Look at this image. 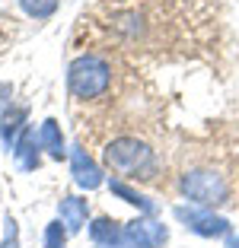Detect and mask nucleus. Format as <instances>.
Masks as SVG:
<instances>
[{"instance_id":"39448f33","label":"nucleus","mask_w":239,"mask_h":248,"mask_svg":"<svg viewBox=\"0 0 239 248\" xmlns=\"http://www.w3.org/2000/svg\"><path fill=\"white\" fill-rule=\"evenodd\" d=\"M77 178H80L83 185H96V182H99V175H96V169L89 166L86 159H83V153H77Z\"/></svg>"},{"instance_id":"20e7f679","label":"nucleus","mask_w":239,"mask_h":248,"mask_svg":"<svg viewBox=\"0 0 239 248\" xmlns=\"http://www.w3.org/2000/svg\"><path fill=\"white\" fill-rule=\"evenodd\" d=\"M22 10L29 16H35V19H48L54 10H58V0H19Z\"/></svg>"},{"instance_id":"0eeeda50","label":"nucleus","mask_w":239,"mask_h":248,"mask_svg":"<svg viewBox=\"0 0 239 248\" xmlns=\"http://www.w3.org/2000/svg\"><path fill=\"white\" fill-rule=\"evenodd\" d=\"M19 118L22 111H13V115H7V121H3V140H10L16 134V127H19Z\"/></svg>"},{"instance_id":"f03ea898","label":"nucleus","mask_w":239,"mask_h":248,"mask_svg":"<svg viewBox=\"0 0 239 248\" xmlns=\"http://www.w3.org/2000/svg\"><path fill=\"white\" fill-rule=\"evenodd\" d=\"M109 80H112V70L102 58L86 54V58H80L70 64V89L80 99H96L99 93H105Z\"/></svg>"},{"instance_id":"f257e3e1","label":"nucleus","mask_w":239,"mask_h":248,"mask_svg":"<svg viewBox=\"0 0 239 248\" xmlns=\"http://www.w3.org/2000/svg\"><path fill=\"white\" fill-rule=\"evenodd\" d=\"M105 162H109L115 172L131 175V178H147L153 172L150 146L140 143V140H131V137H121V140H115V143H109V150H105Z\"/></svg>"},{"instance_id":"7ed1b4c3","label":"nucleus","mask_w":239,"mask_h":248,"mask_svg":"<svg viewBox=\"0 0 239 248\" xmlns=\"http://www.w3.org/2000/svg\"><path fill=\"white\" fill-rule=\"evenodd\" d=\"M182 188L191 201L198 204H223L226 197V182L217 175V172H210V169H195L188 175L182 178Z\"/></svg>"},{"instance_id":"423d86ee","label":"nucleus","mask_w":239,"mask_h":248,"mask_svg":"<svg viewBox=\"0 0 239 248\" xmlns=\"http://www.w3.org/2000/svg\"><path fill=\"white\" fill-rule=\"evenodd\" d=\"M42 137H45V143L51 146V153H58V156H61V137H58V127H54V121H48V124H45Z\"/></svg>"}]
</instances>
